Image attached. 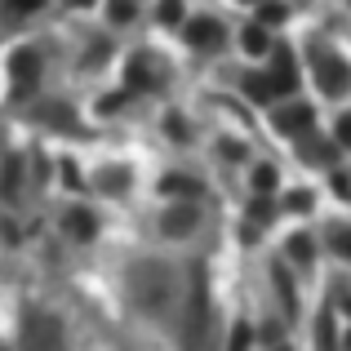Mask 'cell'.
Returning <instances> with one entry per match:
<instances>
[{"label":"cell","mask_w":351,"mask_h":351,"mask_svg":"<svg viewBox=\"0 0 351 351\" xmlns=\"http://www.w3.org/2000/svg\"><path fill=\"white\" fill-rule=\"evenodd\" d=\"M129 293L147 316H165L178 302V271L169 263H160V258H147V263H138L129 271Z\"/></svg>","instance_id":"obj_1"},{"label":"cell","mask_w":351,"mask_h":351,"mask_svg":"<svg viewBox=\"0 0 351 351\" xmlns=\"http://www.w3.org/2000/svg\"><path fill=\"white\" fill-rule=\"evenodd\" d=\"M178 338H182V351H209V343H214V302H209L205 267H191L187 302H182V316H178Z\"/></svg>","instance_id":"obj_2"},{"label":"cell","mask_w":351,"mask_h":351,"mask_svg":"<svg viewBox=\"0 0 351 351\" xmlns=\"http://www.w3.org/2000/svg\"><path fill=\"white\" fill-rule=\"evenodd\" d=\"M23 347L27 351H67V334L53 311H27L23 320Z\"/></svg>","instance_id":"obj_3"},{"label":"cell","mask_w":351,"mask_h":351,"mask_svg":"<svg viewBox=\"0 0 351 351\" xmlns=\"http://www.w3.org/2000/svg\"><path fill=\"white\" fill-rule=\"evenodd\" d=\"M316 80H320V89H325L329 98H343L351 89V67L338 58V53H320L316 49Z\"/></svg>","instance_id":"obj_4"},{"label":"cell","mask_w":351,"mask_h":351,"mask_svg":"<svg viewBox=\"0 0 351 351\" xmlns=\"http://www.w3.org/2000/svg\"><path fill=\"white\" fill-rule=\"evenodd\" d=\"M9 76H14V94H32L40 80V53L36 49H18L9 58Z\"/></svg>","instance_id":"obj_5"},{"label":"cell","mask_w":351,"mask_h":351,"mask_svg":"<svg viewBox=\"0 0 351 351\" xmlns=\"http://www.w3.org/2000/svg\"><path fill=\"white\" fill-rule=\"evenodd\" d=\"M196 223H200L196 205H169V209L160 214V232H165V236H187Z\"/></svg>","instance_id":"obj_6"},{"label":"cell","mask_w":351,"mask_h":351,"mask_svg":"<svg viewBox=\"0 0 351 351\" xmlns=\"http://www.w3.org/2000/svg\"><path fill=\"white\" fill-rule=\"evenodd\" d=\"M311 107H302V103H289L285 107V112H276V129H280V134H289V138H302L311 129Z\"/></svg>","instance_id":"obj_7"},{"label":"cell","mask_w":351,"mask_h":351,"mask_svg":"<svg viewBox=\"0 0 351 351\" xmlns=\"http://www.w3.org/2000/svg\"><path fill=\"white\" fill-rule=\"evenodd\" d=\"M187 45H196V49H218V45H223V27H218L214 18H191Z\"/></svg>","instance_id":"obj_8"},{"label":"cell","mask_w":351,"mask_h":351,"mask_svg":"<svg viewBox=\"0 0 351 351\" xmlns=\"http://www.w3.org/2000/svg\"><path fill=\"white\" fill-rule=\"evenodd\" d=\"M271 85H276V98L280 94H293L298 89V67H293L289 49H276V67H271Z\"/></svg>","instance_id":"obj_9"},{"label":"cell","mask_w":351,"mask_h":351,"mask_svg":"<svg viewBox=\"0 0 351 351\" xmlns=\"http://www.w3.org/2000/svg\"><path fill=\"white\" fill-rule=\"evenodd\" d=\"M62 227H67V236H71V240H80V245L98 236V218L89 214L85 205H76V209H71V214H67V223H62Z\"/></svg>","instance_id":"obj_10"},{"label":"cell","mask_w":351,"mask_h":351,"mask_svg":"<svg viewBox=\"0 0 351 351\" xmlns=\"http://www.w3.org/2000/svg\"><path fill=\"white\" fill-rule=\"evenodd\" d=\"M125 85H129V89H152V85H156V62H152V58H143V53H138V58H129V67H125Z\"/></svg>","instance_id":"obj_11"},{"label":"cell","mask_w":351,"mask_h":351,"mask_svg":"<svg viewBox=\"0 0 351 351\" xmlns=\"http://www.w3.org/2000/svg\"><path fill=\"white\" fill-rule=\"evenodd\" d=\"M245 94L254 98V103H271V98H276L271 76H245Z\"/></svg>","instance_id":"obj_12"},{"label":"cell","mask_w":351,"mask_h":351,"mask_svg":"<svg viewBox=\"0 0 351 351\" xmlns=\"http://www.w3.org/2000/svg\"><path fill=\"white\" fill-rule=\"evenodd\" d=\"M240 45H245V53H267L271 49V45H267V27H245V32H240Z\"/></svg>","instance_id":"obj_13"},{"label":"cell","mask_w":351,"mask_h":351,"mask_svg":"<svg viewBox=\"0 0 351 351\" xmlns=\"http://www.w3.org/2000/svg\"><path fill=\"white\" fill-rule=\"evenodd\" d=\"M289 258H293V263H298V267H307L311 263V258H316V245H311V236H289Z\"/></svg>","instance_id":"obj_14"},{"label":"cell","mask_w":351,"mask_h":351,"mask_svg":"<svg viewBox=\"0 0 351 351\" xmlns=\"http://www.w3.org/2000/svg\"><path fill=\"white\" fill-rule=\"evenodd\" d=\"M18 182H23V165L9 156V160H5V173H0V191H5V196H18Z\"/></svg>","instance_id":"obj_15"},{"label":"cell","mask_w":351,"mask_h":351,"mask_svg":"<svg viewBox=\"0 0 351 351\" xmlns=\"http://www.w3.org/2000/svg\"><path fill=\"white\" fill-rule=\"evenodd\" d=\"M160 191H165V196H196V182H191V178H178V173H169V178H160Z\"/></svg>","instance_id":"obj_16"},{"label":"cell","mask_w":351,"mask_h":351,"mask_svg":"<svg viewBox=\"0 0 351 351\" xmlns=\"http://www.w3.org/2000/svg\"><path fill=\"white\" fill-rule=\"evenodd\" d=\"M285 23V5H276V0H258V27H276Z\"/></svg>","instance_id":"obj_17"},{"label":"cell","mask_w":351,"mask_h":351,"mask_svg":"<svg viewBox=\"0 0 351 351\" xmlns=\"http://www.w3.org/2000/svg\"><path fill=\"white\" fill-rule=\"evenodd\" d=\"M276 182H280V178H276L271 165H258V169H254V191H258V196H271Z\"/></svg>","instance_id":"obj_18"},{"label":"cell","mask_w":351,"mask_h":351,"mask_svg":"<svg viewBox=\"0 0 351 351\" xmlns=\"http://www.w3.org/2000/svg\"><path fill=\"white\" fill-rule=\"evenodd\" d=\"M316 343H320V351H338V334H334V316H320V325H316Z\"/></svg>","instance_id":"obj_19"},{"label":"cell","mask_w":351,"mask_h":351,"mask_svg":"<svg viewBox=\"0 0 351 351\" xmlns=\"http://www.w3.org/2000/svg\"><path fill=\"white\" fill-rule=\"evenodd\" d=\"M329 236H334V240H329V245H334V254H338V258H351V227H347V223H338Z\"/></svg>","instance_id":"obj_20"},{"label":"cell","mask_w":351,"mask_h":351,"mask_svg":"<svg viewBox=\"0 0 351 351\" xmlns=\"http://www.w3.org/2000/svg\"><path fill=\"white\" fill-rule=\"evenodd\" d=\"M271 214H276V205L267 196H258L254 205H249V218H254V227H263V223H271Z\"/></svg>","instance_id":"obj_21"},{"label":"cell","mask_w":351,"mask_h":351,"mask_svg":"<svg viewBox=\"0 0 351 351\" xmlns=\"http://www.w3.org/2000/svg\"><path fill=\"white\" fill-rule=\"evenodd\" d=\"M40 120H49V125H71V112L62 103H45L40 107Z\"/></svg>","instance_id":"obj_22"},{"label":"cell","mask_w":351,"mask_h":351,"mask_svg":"<svg viewBox=\"0 0 351 351\" xmlns=\"http://www.w3.org/2000/svg\"><path fill=\"white\" fill-rule=\"evenodd\" d=\"M249 343H254V329L240 320V325L232 329V347H227V351H249Z\"/></svg>","instance_id":"obj_23"},{"label":"cell","mask_w":351,"mask_h":351,"mask_svg":"<svg viewBox=\"0 0 351 351\" xmlns=\"http://www.w3.org/2000/svg\"><path fill=\"white\" fill-rule=\"evenodd\" d=\"M160 23H182V0H160Z\"/></svg>","instance_id":"obj_24"},{"label":"cell","mask_w":351,"mask_h":351,"mask_svg":"<svg viewBox=\"0 0 351 351\" xmlns=\"http://www.w3.org/2000/svg\"><path fill=\"white\" fill-rule=\"evenodd\" d=\"M285 205H289L293 214H307V209H311V191H289V196H285Z\"/></svg>","instance_id":"obj_25"},{"label":"cell","mask_w":351,"mask_h":351,"mask_svg":"<svg viewBox=\"0 0 351 351\" xmlns=\"http://www.w3.org/2000/svg\"><path fill=\"white\" fill-rule=\"evenodd\" d=\"M107 14H112L116 23H129V18H134V5H129V0H112V5H107Z\"/></svg>","instance_id":"obj_26"},{"label":"cell","mask_w":351,"mask_h":351,"mask_svg":"<svg viewBox=\"0 0 351 351\" xmlns=\"http://www.w3.org/2000/svg\"><path fill=\"white\" fill-rule=\"evenodd\" d=\"M334 143H338V147H351V112H347L343 120H338V134H334Z\"/></svg>","instance_id":"obj_27"},{"label":"cell","mask_w":351,"mask_h":351,"mask_svg":"<svg viewBox=\"0 0 351 351\" xmlns=\"http://www.w3.org/2000/svg\"><path fill=\"white\" fill-rule=\"evenodd\" d=\"M9 9H14V14H36V9L45 5V0H5Z\"/></svg>","instance_id":"obj_28"},{"label":"cell","mask_w":351,"mask_h":351,"mask_svg":"<svg viewBox=\"0 0 351 351\" xmlns=\"http://www.w3.org/2000/svg\"><path fill=\"white\" fill-rule=\"evenodd\" d=\"M125 182H129V178H125L120 169H116V173H103V187H107V191H125Z\"/></svg>","instance_id":"obj_29"},{"label":"cell","mask_w":351,"mask_h":351,"mask_svg":"<svg viewBox=\"0 0 351 351\" xmlns=\"http://www.w3.org/2000/svg\"><path fill=\"white\" fill-rule=\"evenodd\" d=\"M334 191H338V196H351V178H347V173H334Z\"/></svg>","instance_id":"obj_30"},{"label":"cell","mask_w":351,"mask_h":351,"mask_svg":"<svg viewBox=\"0 0 351 351\" xmlns=\"http://www.w3.org/2000/svg\"><path fill=\"white\" fill-rule=\"evenodd\" d=\"M62 182H67V187H80V173H76V165H62Z\"/></svg>","instance_id":"obj_31"},{"label":"cell","mask_w":351,"mask_h":351,"mask_svg":"<svg viewBox=\"0 0 351 351\" xmlns=\"http://www.w3.org/2000/svg\"><path fill=\"white\" fill-rule=\"evenodd\" d=\"M169 134H173V138H182V143H187V125H182L178 116H169Z\"/></svg>","instance_id":"obj_32"},{"label":"cell","mask_w":351,"mask_h":351,"mask_svg":"<svg viewBox=\"0 0 351 351\" xmlns=\"http://www.w3.org/2000/svg\"><path fill=\"white\" fill-rule=\"evenodd\" d=\"M71 5H94V0H71Z\"/></svg>","instance_id":"obj_33"},{"label":"cell","mask_w":351,"mask_h":351,"mask_svg":"<svg viewBox=\"0 0 351 351\" xmlns=\"http://www.w3.org/2000/svg\"><path fill=\"white\" fill-rule=\"evenodd\" d=\"M343 347H347V351H351V334H347V338H343Z\"/></svg>","instance_id":"obj_34"}]
</instances>
